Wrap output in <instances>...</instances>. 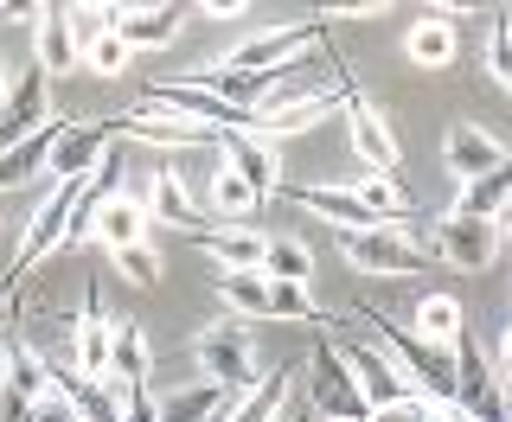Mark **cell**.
<instances>
[{
	"label": "cell",
	"instance_id": "obj_34",
	"mask_svg": "<svg viewBox=\"0 0 512 422\" xmlns=\"http://www.w3.org/2000/svg\"><path fill=\"white\" fill-rule=\"evenodd\" d=\"M218 295L231 314H244V320H269V282L263 275H218Z\"/></svg>",
	"mask_w": 512,
	"mask_h": 422
},
{
	"label": "cell",
	"instance_id": "obj_31",
	"mask_svg": "<svg viewBox=\"0 0 512 422\" xmlns=\"http://www.w3.org/2000/svg\"><path fill=\"white\" fill-rule=\"evenodd\" d=\"M256 205H263V199H256V192H250L244 180H237L231 167H218L212 180H205V211H218L224 224H244V218H250Z\"/></svg>",
	"mask_w": 512,
	"mask_h": 422
},
{
	"label": "cell",
	"instance_id": "obj_16",
	"mask_svg": "<svg viewBox=\"0 0 512 422\" xmlns=\"http://www.w3.org/2000/svg\"><path fill=\"white\" fill-rule=\"evenodd\" d=\"M148 205V224H167V231H205V205L192 199V186L173 173V160H154V180L141 192Z\"/></svg>",
	"mask_w": 512,
	"mask_h": 422
},
{
	"label": "cell",
	"instance_id": "obj_28",
	"mask_svg": "<svg viewBox=\"0 0 512 422\" xmlns=\"http://www.w3.org/2000/svg\"><path fill=\"white\" fill-rule=\"evenodd\" d=\"M0 378H7L13 391H26L32 403H39L45 391H52V359H39V352H32L26 339H7V359H0Z\"/></svg>",
	"mask_w": 512,
	"mask_h": 422
},
{
	"label": "cell",
	"instance_id": "obj_1",
	"mask_svg": "<svg viewBox=\"0 0 512 422\" xmlns=\"http://www.w3.org/2000/svg\"><path fill=\"white\" fill-rule=\"evenodd\" d=\"M352 320H365V327L378 333L372 346H378L397 371H404V384H410L423 403H455V365H448V346H429V339H416L410 327H397L391 314H378V307H359Z\"/></svg>",
	"mask_w": 512,
	"mask_h": 422
},
{
	"label": "cell",
	"instance_id": "obj_2",
	"mask_svg": "<svg viewBox=\"0 0 512 422\" xmlns=\"http://www.w3.org/2000/svg\"><path fill=\"white\" fill-rule=\"evenodd\" d=\"M320 45V20H282V26H263V32H250V39H237L224 58V71H244V77H276V71H295L301 58H308Z\"/></svg>",
	"mask_w": 512,
	"mask_h": 422
},
{
	"label": "cell",
	"instance_id": "obj_19",
	"mask_svg": "<svg viewBox=\"0 0 512 422\" xmlns=\"http://www.w3.org/2000/svg\"><path fill=\"white\" fill-rule=\"evenodd\" d=\"M32 64L45 77H71L77 71V26H71V7H39L32 20Z\"/></svg>",
	"mask_w": 512,
	"mask_h": 422
},
{
	"label": "cell",
	"instance_id": "obj_25",
	"mask_svg": "<svg viewBox=\"0 0 512 422\" xmlns=\"http://www.w3.org/2000/svg\"><path fill=\"white\" fill-rule=\"evenodd\" d=\"M154 371V339L135 327V320H116V339H109V384H148Z\"/></svg>",
	"mask_w": 512,
	"mask_h": 422
},
{
	"label": "cell",
	"instance_id": "obj_8",
	"mask_svg": "<svg viewBox=\"0 0 512 422\" xmlns=\"http://www.w3.org/2000/svg\"><path fill=\"white\" fill-rule=\"evenodd\" d=\"M346 141H352V154H359V167L365 173H378V180H391L397 167H404V141H397V128H391V116L372 103L365 90H352L346 96Z\"/></svg>",
	"mask_w": 512,
	"mask_h": 422
},
{
	"label": "cell",
	"instance_id": "obj_13",
	"mask_svg": "<svg viewBox=\"0 0 512 422\" xmlns=\"http://www.w3.org/2000/svg\"><path fill=\"white\" fill-rule=\"evenodd\" d=\"M109 148H116V128H109V122H64V135H58V148H52V167H45V180H52V186L90 180V173L103 167Z\"/></svg>",
	"mask_w": 512,
	"mask_h": 422
},
{
	"label": "cell",
	"instance_id": "obj_33",
	"mask_svg": "<svg viewBox=\"0 0 512 422\" xmlns=\"http://www.w3.org/2000/svg\"><path fill=\"white\" fill-rule=\"evenodd\" d=\"M128 58H135V52H128V45L116 39V26H109V32H90V39H77V64H90L103 84L128 71Z\"/></svg>",
	"mask_w": 512,
	"mask_h": 422
},
{
	"label": "cell",
	"instance_id": "obj_37",
	"mask_svg": "<svg viewBox=\"0 0 512 422\" xmlns=\"http://www.w3.org/2000/svg\"><path fill=\"white\" fill-rule=\"evenodd\" d=\"M487 71H493V77H500V84L512 90V45L500 39V32H493V39H487Z\"/></svg>",
	"mask_w": 512,
	"mask_h": 422
},
{
	"label": "cell",
	"instance_id": "obj_42",
	"mask_svg": "<svg viewBox=\"0 0 512 422\" xmlns=\"http://www.w3.org/2000/svg\"><path fill=\"white\" fill-rule=\"evenodd\" d=\"M493 231H506V237H512V199H506V211H500V218H493Z\"/></svg>",
	"mask_w": 512,
	"mask_h": 422
},
{
	"label": "cell",
	"instance_id": "obj_9",
	"mask_svg": "<svg viewBox=\"0 0 512 422\" xmlns=\"http://www.w3.org/2000/svg\"><path fill=\"white\" fill-rule=\"evenodd\" d=\"M141 109H148V116H167V122L212 128V135H231V128H250V116H237V109H224L212 90L186 84V77H167V84H148V90H141Z\"/></svg>",
	"mask_w": 512,
	"mask_h": 422
},
{
	"label": "cell",
	"instance_id": "obj_10",
	"mask_svg": "<svg viewBox=\"0 0 512 422\" xmlns=\"http://www.w3.org/2000/svg\"><path fill=\"white\" fill-rule=\"evenodd\" d=\"M192 365L205 371V384H218V391H250L256 384V339L244 327H205L192 339Z\"/></svg>",
	"mask_w": 512,
	"mask_h": 422
},
{
	"label": "cell",
	"instance_id": "obj_44",
	"mask_svg": "<svg viewBox=\"0 0 512 422\" xmlns=\"http://www.w3.org/2000/svg\"><path fill=\"white\" fill-rule=\"evenodd\" d=\"M500 352H506V359H512V327H506V339H500Z\"/></svg>",
	"mask_w": 512,
	"mask_h": 422
},
{
	"label": "cell",
	"instance_id": "obj_30",
	"mask_svg": "<svg viewBox=\"0 0 512 422\" xmlns=\"http://www.w3.org/2000/svg\"><path fill=\"white\" fill-rule=\"evenodd\" d=\"M263 275L269 282H295V288H314V250L295 237H269L263 250Z\"/></svg>",
	"mask_w": 512,
	"mask_h": 422
},
{
	"label": "cell",
	"instance_id": "obj_32",
	"mask_svg": "<svg viewBox=\"0 0 512 422\" xmlns=\"http://www.w3.org/2000/svg\"><path fill=\"white\" fill-rule=\"evenodd\" d=\"M506 199H512V160H506V167H493L487 173V180H474V186H461V205L455 211H468V218H500V211H506Z\"/></svg>",
	"mask_w": 512,
	"mask_h": 422
},
{
	"label": "cell",
	"instance_id": "obj_40",
	"mask_svg": "<svg viewBox=\"0 0 512 422\" xmlns=\"http://www.w3.org/2000/svg\"><path fill=\"white\" fill-rule=\"evenodd\" d=\"M493 32H500V39L512 45V7H500V13H493Z\"/></svg>",
	"mask_w": 512,
	"mask_h": 422
},
{
	"label": "cell",
	"instance_id": "obj_23",
	"mask_svg": "<svg viewBox=\"0 0 512 422\" xmlns=\"http://www.w3.org/2000/svg\"><path fill=\"white\" fill-rule=\"evenodd\" d=\"M404 52H410V64H423V71H448V64L461 58V26L448 20V13H423V20H410V32H404Z\"/></svg>",
	"mask_w": 512,
	"mask_h": 422
},
{
	"label": "cell",
	"instance_id": "obj_45",
	"mask_svg": "<svg viewBox=\"0 0 512 422\" xmlns=\"http://www.w3.org/2000/svg\"><path fill=\"white\" fill-rule=\"evenodd\" d=\"M0 96H7V64H0Z\"/></svg>",
	"mask_w": 512,
	"mask_h": 422
},
{
	"label": "cell",
	"instance_id": "obj_20",
	"mask_svg": "<svg viewBox=\"0 0 512 422\" xmlns=\"http://www.w3.org/2000/svg\"><path fill=\"white\" fill-rule=\"evenodd\" d=\"M199 250L212 256L224 275H263V250H269V237H263V231H250V224H205Z\"/></svg>",
	"mask_w": 512,
	"mask_h": 422
},
{
	"label": "cell",
	"instance_id": "obj_18",
	"mask_svg": "<svg viewBox=\"0 0 512 422\" xmlns=\"http://www.w3.org/2000/svg\"><path fill=\"white\" fill-rule=\"evenodd\" d=\"M288 199H295L301 211H314V218H327V224H333V237H340V231H378V224H384L352 186H295Z\"/></svg>",
	"mask_w": 512,
	"mask_h": 422
},
{
	"label": "cell",
	"instance_id": "obj_17",
	"mask_svg": "<svg viewBox=\"0 0 512 422\" xmlns=\"http://www.w3.org/2000/svg\"><path fill=\"white\" fill-rule=\"evenodd\" d=\"M186 26V7L180 0H160V7H116V39L128 52H160V45H173Z\"/></svg>",
	"mask_w": 512,
	"mask_h": 422
},
{
	"label": "cell",
	"instance_id": "obj_3",
	"mask_svg": "<svg viewBox=\"0 0 512 422\" xmlns=\"http://www.w3.org/2000/svg\"><path fill=\"white\" fill-rule=\"evenodd\" d=\"M448 365H455V410L461 416H468V422H512L506 391H500V371H493L487 346H480L468 327H461L455 346H448Z\"/></svg>",
	"mask_w": 512,
	"mask_h": 422
},
{
	"label": "cell",
	"instance_id": "obj_24",
	"mask_svg": "<svg viewBox=\"0 0 512 422\" xmlns=\"http://www.w3.org/2000/svg\"><path fill=\"white\" fill-rule=\"evenodd\" d=\"M58 135H64V122L52 116V128H39V135H26V141H13V148H0V192H7V186H26V180H45Z\"/></svg>",
	"mask_w": 512,
	"mask_h": 422
},
{
	"label": "cell",
	"instance_id": "obj_5",
	"mask_svg": "<svg viewBox=\"0 0 512 422\" xmlns=\"http://www.w3.org/2000/svg\"><path fill=\"white\" fill-rule=\"evenodd\" d=\"M340 256L359 275H423L429 250L410 237V224H378V231H340Z\"/></svg>",
	"mask_w": 512,
	"mask_h": 422
},
{
	"label": "cell",
	"instance_id": "obj_26",
	"mask_svg": "<svg viewBox=\"0 0 512 422\" xmlns=\"http://www.w3.org/2000/svg\"><path fill=\"white\" fill-rule=\"evenodd\" d=\"M288 384H295V365H276L269 378H256V391H237V403L218 422H276L288 410Z\"/></svg>",
	"mask_w": 512,
	"mask_h": 422
},
{
	"label": "cell",
	"instance_id": "obj_14",
	"mask_svg": "<svg viewBox=\"0 0 512 422\" xmlns=\"http://www.w3.org/2000/svg\"><path fill=\"white\" fill-rule=\"evenodd\" d=\"M218 154H224V167H231L256 199H276V192H282V160H276V148H269L263 135L231 128V135H218Z\"/></svg>",
	"mask_w": 512,
	"mask_h": 422
},
{
	"label": "cell",
	"instance_id": "obj_35",
	"mask_svg": "<svg viewBox=\"0 0 512 422\" xmlns=\"http://www.w3.org/2000/svg\"><path fill=\"white\" fill-rule=\"evenodd\" d=\"M109 263H116V275H122V282H135V288H160V275H167V263H160L154 243H128V250L109 256Z\"/></svg>",
	"mask_w": 512,
	"mask_h": 422
},
{
	"label": "cell",
	"instance_id": "obj_29",
	"mask_svg": "<svg viewBox=\"0 0 512 422\" xmlns=\"http://www.w3.org/2000/svg\"><path fill=\"white\" fill-rule=\"evenodd\" d=\"M461 327H468V320H461V301H448V295H423L416 314H410V333L429 339V346H455Z\"/></svg>",
	"mask_w": 512,
	"mask_h": 422
},
{
	"label": "cell",
	"instance_id": "obj_39",
	"mask_svg": "<svg viewBox=\"0 0 512 422\" xmlns=\"http://www.w3.org/2000/svg\"><path fill=\"white\" fill-rule=\"evenodd\" d=\"M205 13H212V20H244V7H237V0H212Z\"/></svg>",
	"mask_w": 512,
	"mask_h": 422
},
{
	"label": "cell",
	"instance_id": "obj_12",
	"mask_svg": "<svg viewBox=\"0 0 512 422\" xmlns=\"http://www.w3.org/2000/svg\"><path fill=\"white\" fill-rule=\"evenodd\" d=\"M340 359H346V371H352V384H359V397H365V410H372V416L416 403V391L404 384V371L384 359L372 339H352V346H340Z\"/></svg>",
	"mask_w": 512,
	"mask_h": 422
},
{
	"label": "cell",
	"instance_id": "obj_15",
	"mask_svg": "<svg viewBox=\"0 0 512 422\" xmlns=\"http://www.w3.org/2000/svg\"><path fill=\"white\" fill-rule=\"evenodd\" d=\"M442 160H448V173H455L461 186H474V180H487L493 167H506V148H500V135L493 128H480V122H455L442 135Z\"/></svg>",
	"mask_w": 512,
	"mask_h": 422
},
{
	"label": "cell",
	"instance_id": "obj_41",
	"mask_svg": "<svg viewBox=\"0 0 512 422\" xmlns=\"http://www.w3.org/2000/svg\"><path fill=\"white\" fill-rule=\"evenodd\" d=\"M365 422H410V403H404V410H378V416H365Z\"/></svg>",
	"mask_w": 512,
	"mask_h": 422
},
{
	"label": "cell",
	"instance_id": "obj_27",
	"mask_svg": "<svg viewBox=\"0 0 512 422\" xmlns=\"http://www.w3.org/2000/svg\"><path fill=\"white\" fill-rule=\"evenodd\" d=\"M231 410V391H218V384H180V391H167L154 403V422H218Z\"/></svg>",
	"mask_w": 512,
	"mask_h": 422
},
{
	"label": "cell",
	"instance_id": "obj_7",
	"mask_svg": "<svg viewBox=\"0 0 512 422\" xmlns=\"http://www.w3.org/2000/svg\"><path fill=\"white\" fill-rule=\"evenodd\" d=\"M359 90L352 77L340 71L333 84H314V90H295V96H282V103H269V109H256V122H250V135H263L269 148H276L282 135H301V128H314V122H327L333 109H346V96Z\"/></svg>",
	"mask_w": 512,
	"mask_h": 422
},
{
	"label": "cell",
	"instance_id": "obj_22",
	"mask_svg": "<svg viewBox=\"0 0 512 422\" xmlns=\"http://www.w3.org/2000/svg\"><path fill=\"white\" fill-rule=\"evenodd\" d=\"M96 243H103L109 256L128 250V243H154V224H148V205H141V192H116V199L96 205Z\"/></svg>",
	"mask_w": 512,
	"mask_h": 422
},
{
	"label": "cell",
	"instance_id": "obj_11",
	"mask_svg": "<svg viewBox=\"0 0 512 422\" xmlns=\"http://www.w3.org/2000/svg\"><path fill=\"white\" fill-rule=\"evenodd\" d=\"M39 128H52V77L39 64H26V71L7 77V96H0V148L39 135Z\"/></svg>",
	"mask_w": 512,
	"mask_h": 422
},
{
	"label": "cell",
	"instance_id": "obj_21",
	"mask_svg": "<svg viewBox=\"0 0 512 422\" xmlns=\"http://www.w3.org/2000/svg\"><path fill=\"white\" fill-rule=\"evenodd\" d=\"M77 378H109V339H116V320L103 314V301H96V288H84V301H77Z\"/></svg>",
	"mask_w": 512,
	"mask_h": 422
},
{
	"label": "cell",
	"instance_id": "obj_4",
	"mask_svg": "<svg viewBox=\"0 0 512 422\" xmlns=\"http://www.w3.org/2000/svg\"><path fill=\"white\" fill-rule=\"evenodd\" d=\"M308 410L320 422H365L372 410H365L359 384H352V371L340 359V339H314L308 346Z\"/></svg>",
	"mask_w": 512,
	"mask_h": 422
},
{
	"label": "cell",
	"instance_id": "obj_36",
	"mask_svg": "<svg viewBox=\"0 0 512 422\" xmlns=\"http://www.w3.org/2000/svg\"><path fill=\"white\" fill-rule=\"evenodd\" d=\"M32 410H39V403H32L26 391H13V384L0 378V422H32Z\"/></svg>",
	"mask_w": 512,
	"mask_h": 422
},
{
	"label": "cell",
	"instance_id": "obj_43",
	"mask_svg": "<svg viewBox=\"0 0 512 422\" xmlns=\"http://www.w3.org/2000/svg\"><path fill=\"white\" fill-rule=\"evenodd\" d=\"M276 422H308V416H301V410H282V416H276Z\"/></svg>",
	"mask_w": 512,
	"mask_h": 422
},
{
	"label": "cell",
	"instance_id": "obj_6",
	"mask_svg": "<svg viewBox=\"0 0 512 422\" xmlns=\"http://www.w3.org/2000/svg\"><path fill=\"white\" fill-rule=\"evenodd\" d=\"M423 250L436 256V263H448V269H461V275H480L500 256V231H493L487 218H468V211H455L448 205L436 224H429V237H423Z\"/></svg>",
	"mask_w": 512,
	"mask_h": 422
},
{
	"label": "cell",
	"instance_id": "obj_38",
	"mask_svg": "<svg viewBox=\"0 0 512 422\" xmlns=\"http://www.w3.org/2000/svg\"><path fill=\"white\" fill-rule=\"evenodd\" d=\"M32 422H84V416H77L58 391H45V397H39V410H32Z\"/></svg>",
	"mask_w": 512,
	"mask_h": 422
}]
</instances>
